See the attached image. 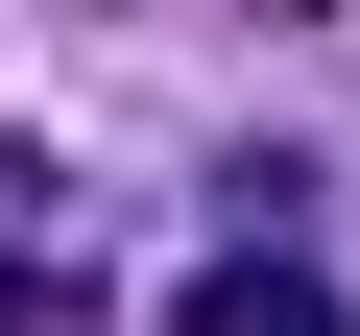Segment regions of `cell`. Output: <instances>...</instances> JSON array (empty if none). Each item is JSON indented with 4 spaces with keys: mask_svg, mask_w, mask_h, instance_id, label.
Returning a JSON list of instances; mask_svg holds the SVG:
<instances>
[{
    "mask_svg": "<svg viewBox=\"0 0 360 336\" xmlns=\"http://www.w3.org/2000/svg\"><path fill=\"white\" fill-rule=\"evenodd\" d=\"M168 336H336V288H312L288 240H240V264H193V288H168Z\"/></svg>",
    "mask_w": 360,
    "mask_h": 336,
    "instance_id": "obj_1",
    "label": "cell"
},
{
    "mask_svg": "<svg viewBox=\"0 0 360 336\" xmlns=\"http://www.w3.org/2000/svg\"><path fill=\"white\" fill-rule=\"evenodd\" d=\"M49 312H72V288H49V264H25V240H0V336H49Z\"/></svg>",
    "mask_w": 360,
    "mask_h": 336,
    "instance_id": "obj_2",
    "label": "cell"
}]
</instances>
